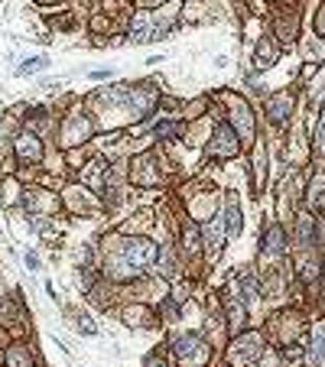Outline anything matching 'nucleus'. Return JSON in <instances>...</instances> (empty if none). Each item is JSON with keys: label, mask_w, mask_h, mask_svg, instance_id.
Segmentation results:
<instances>
[{"label": "nucleus", "mask_w": 325, "mask_h": 367, "mask_svg": "<svg viewBox=\"0 0 325 367\" xmlns=\"http://www.w3.org/2000/svg\"><path fill=\"white\" fill-rule=\"evenodd\" d=\"M172 351H176V358L182 361V364L202 367V364H209V358H211V344L202 335H195V332H186V335L172 338Z\"/></svg>", "instance_id": "f257e3e1"}, {"label": "nucleus", "mask_w": 325, "mask_h": 367, "mask_svg": "<svg viewBox=\"0 0 325 367\" xmlns=\"http://www.w3.org/2000/svg\"><path fill=\"white\" fill-rule=\"evenodd\" d=\"M117 257H124V261L137 270H147L156 263L160 247H156L153 241H147V237H124V241L117 244Z\"/></svg>", "instance_id": "f03ea898"}, {"label": "nucleus", "mask_w": 325, "mask_h": 367, "mask_svg": "<svg viewBox=\"0 0 325 367\" xmlns=\"http://www.w3.org/2000/svg\"><path fill=\"white\" fill-rule=\"evenodd\" d=\"M238 150H241V140L234 137V127L221 124V127L211 133L209 146H205V156H209V160H234Z\"/></svg>", "instance_id": "7ed1b4c3"}, {"label": "nucleus", "mask_w": 325, "mask_h": 367, "mask_svg": "<svg viewBox=\"0 0 325 367\" xmlns=\"http://www.w3.org/2000/svg\"><path fill=\"white\" fill-rule=\"evenodd\" d=\"M228 117H231V127L241 143H254V111L248 107V101L234 98L231 107H228Z\"/></svg>", "instance_id": "20e7f679"}, {"label": "nucleus", "mask_w": 325, "mask_h": 367, "mask_svg": "<svg viewBox=\"0 0 325 367\" xmlns=\"http://www.w3.org/2000/svg\"><path fill=\"white\" fill-rule=\"evenodd\" d=\"M263 354V338L260 335H244V338H238L234 341V348H231V364H250V361H257Z\"/></svg>", "instance_id": "39448f33"}, {"label": "nucleus", "mask_w": 325, "mask_h": 367, "mask_svg": "<svg viewBox=\"0 0 325 367\" xmlns=\"http://www.w3.org/2000/svg\"><path fill=\"white\" fill-rule=\"evenodd\" d=\"M290 114H293V94L280 92V94H273V98L267 101V121L270 124L283 127V124L290 121Z\"/></svg>", "instance_id": "423d86ee"}, {"label": "nucleus", "mask_w": 325, "mask_h": 367, "mask_svg": "<svg viewBox=\"0 0 325 367\" xmlns=\"http://www.w3.org/2000/svg\"><path fill=\"white\" fill-rule=\"evenodd\" d=\"M13 150H16V160H23V163H39L43 160V143H39V137L33 131L20 133L16 143H13Z\"/></svg>", "instance_id": "0eeeda50"}, {"label": "nucleus", "mask_w": 325, "mask_h": 367, "mask_svg": "<svg viewBox=\"0 0 325 367\" xmlns=\"http://www.w3.org/2000/svg\"><path fill=\"white\" fill-rule=\"evenodd\" d=\"M287 234H283V228L280 224H273V228H267V234H263L260 241V251L267 253V257H273V261H280V257H287Z\"/></svg>", "instance_id": "6e6552de"}, {"label": "nucleus", "mask_w": 325, "mask_h": 367, "mask_svg": "<svg viewBox=\"0 0 325 367\" xmlns=\"http://www.w3.org/2000/svg\"><path fill=\"white\" fill-rule=\"evenodd\" d=\"M241 202H238V195H228L225 199V234L228 237H238L241 234Z\"/></svg>", "instance_id": "1a4fd4ad"}, {"label": "nucleus", "mask_w": 325, "mask_h": 367, "mask_svg": "<svg viewBox=\"0 0 325 367\" xmlns=\"http://www.w3.org/2000/svg\"><path fill=\"white\" fill-rule=\"evenodd\" d=\"M306 361H309V367H325V325H316V332H312Z\"/></svg>", "instance_id": "9d476101"}, {"label": "nucleus", "mask_w": 325, "mask_h": 367, "mask_svg": "<svg viewBox=\"0 0 325 367\" xmlns=\"http://www.w3.org/2000/svg\"><path fill=\"white\" fill-rule=\"evenodd\" d=\"M65 143H82V140H88V133H92V124H88V117H69V124H65Z\"/></svg>", "instance_id": "9b49d317"}, {"label": "nucleus", "mask_w": 325, "mask_h": 367, "mask_svg": "<svg viewBox=\"0 0 325 367\" xmlns=\"http://www.w3.org/2000/svg\"><path fill=\"white\" fill-rule=\"evenodd\" d=\"M33 351L26 344H10L7 348V367H33Z\"/></svg>", "instance_id": "f8f14e48"}, {"label": "nucleus", "mask_w": 325, "mask_h": 367, "mask_svg": "<svg viewBox=\"0 0 325 367\" xmlns=\"http://www.w3.org/2000/svg\"><path fill=\"white\" fill-rule=\"evenodd\" d=\"M202 234H205V237H202V241H205V251H209L211 257H215V253L221 251V244H225V237H221V234H225V228H221L218 221H211L209 228L202 231Z\"/></svg>", "instance_id": "ddd939ff"}, {"label": "nucleus", "mask_w": 325, "mask_h": 367, "mask_svg": "<svg viewBox=\"0 0 325 367\" xmlns=\"http://www.w3.org/2000/svg\"><path fill=\"white\" fill-rule=\"evenodd\" d=\"M254 62H257V69H270L273 62H277V46H273V39H260V43H257Z\"/></svg>", "instance_id": "4468645a"}, {"label": "nucleus", "mask_w": 325, "mask_h": 367, "mask_svg": "<svg viewBox=\"0 0 325 367\" xmlns=\"http://www.w3.org/2000/svg\"><path fill=\"white\" fill-rule=\"evenodd\" d=\"M179 133H182V124H176V121H160L153 127V137H162V140L179 137Z\"/></svg>", "instance_id": "2eb2a0df"}, {"label": "nucleus", "mask_w": 325, "mask_h": 367, "mask_svg": "<svg viewBox=\"0 0 325 367\" xmlns=\"http://www.w3.org/2000/svg\"><path fill=\"white\" fill-rule=\"evenodd\" d=\"M316 153H319V160L325 163V107H322V117H319V124H316Z\"/></svg>", "instance_id": "dca6fc26"}, {"label": "nucleus", "mask_w": 325, "mask_h": 367, "mask_svg": "<svg viewBox=\"0 0 325 367\" xmlns=\"http://www.w3.org/2000/svg\"><path fill=\"white\" fill-rule=\"evenodd\" d=\"M49 65V59L46 55H39V59H26L20 69H16V75H30V72H39V69H46Z\"/></svg>", "instance_id": "f3484780"}, {"label": "nucleus", "mask_w": 325, "mask_h": 367, "mask_svg": "<svg viewBox=\"0 0 325 367\" xmlns=\"http://www.w3.org/2000/svg\"><path fill=\"white\" fill-rule=\"evenodd\" d=\"M78 329L85 332V335H94V332H98V329H94V322H92V319H85V315L78 319Z\"/></svg>", "instance_id": "a211bd4d"}, {"label": "nucleus", "mask_w": 325, "mask_h": 367, "mask_svg": "<svg viewBox=\"0 0 325 367\" xmlns=\"http://www.w3.org/2000/svg\"><path fill=\"white\" fill-rule=\"evenodd\" d=\"M316 33H319V36L325 39V7L319 10V16H316Z\"/></svg>", "instance_id": "6ab92c4d"}, {"label": "nucleus", "mask_w": 325, "mask_h": 367, "mask_svg": "<svg viewBox=\"0 0 325 367\" xmlns=\"http://www.w3.org/2000/svg\"><path fill=\"white\" fill-rule=\"evenodd\" d=\"M92 78H94V82H104V78H114V69H98V72H92Z\"/></svg>", "instance_id": "aec40b11"}, {"label": "nucleus", "mask_w": 325, "mask_h": 367, "mask_svg": "<svg viewBox=\"0 0 325 367\" xmlns=\"http://www.w3.org/2000/svg\"><path fill=\"white\" fill-rule=\"evenodd\" d=\"M26 267H30V270H39V257H36V253H26Z\"/></svg>", "instance_id": "412c9836"}, {"label": "nucleus", "mask_w": 325, "mask_h": 367, "mask_svg": "<svg viewBox=\"0 0 325 367\" xmlns=\"http://www.w3.org/2000/svg\"><path fill=\"white\" fill-rule=\"evenodd\" d=\"M147 367H166V364H162V361H156V358H150V361H147Z\"/></svg>", "instance_id": "4be33fe9"}, {"label": "nucleus", "mask_w": 325, "mask_h": 367, "mask_svg": "<svg viewBox=\"0 0 325 367\" xmlns=\"http://www.w3.org/2000/svg\"><path fill=\"white\" fill-rule=\"evenodd\" d=\"M156 4H160V0H143V7H156Z\"/></svg>", "instance_id": "5701e85b"}]
</instances>
